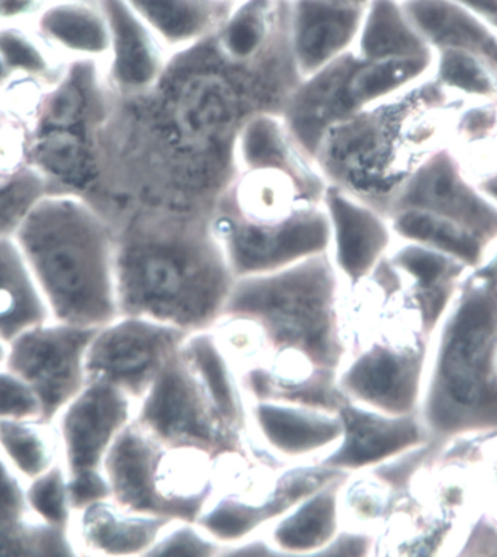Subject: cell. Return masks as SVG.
<instances>
[{
    "mask_svg": "<svg viewBox=\"0 0 497 557\" xmlns=\"http://www.w3.org/2000/svg\"><path fill=\"white\" fill-rule=\"evenodd\" d=\"M233 158L236 172H275L291 180L310 201L323 200L328 183L314 159L289 133L281 114L265 112L246 121L237 133Z\"/></svg>",
    "mask_w": 497,
    "mask_h": 557,
    "instance_id": "obj_19",
    "label": "cell"
},
{
    "mask_svg": "<svg viewBox=\"0 0 497 557\" xmlns=\"http://www.w3.org/2000/svg\"><path fill=\"white\" fill-rule=\"evenodd\" d=\"M419 417L439 450L497 437V248L467 272L432 335Z\"/></svg>",
    "mask_w": 497,
    "mask_h": 557,
    "instance_id": "obj_2",
    "label": "cell"
},
{
    "mask_svg": "<svg viewBox=\"0 0 497 557\" xmlns=\"http://www.w3.org/2000/svg\"><path fill=\"white\" fill-rule=\"evenodd\" d=\"M0 51L15 81L38 82L49 88L66 67L32 25H0Z\"/></svg>",
    "mask_w": 497,
    "mask_h": 557,
    "instance_id": "obj_30",
    "label": "cell"
},
{
    "mask_svg": "<svg viewBox=\"0 0 497 557\" xmlns=\"http://www.w3.org/2000/svg\"><path fill=\"white\" fill-rule=\"evenodd\" d=\"M447 106L435 81L419 82L403 92L357 112L324 136L314 161L328 184L386 210L399 188L434 149V115Z\"/></svg>",
    "mask_w": 497,
    "mask_h": 557,
    "instance_id": "obj_4",
    "label": "cell"
},
{
    "mask_svg": "<svg viewBox=\"0 0 497 557\" xmlns=\"http://www.w3.org/2000/svg\"><path fill=\"white\" fill-rule=\"evenodd\" d=\"M27 499L29 507L46 524L71 533L75 509L69 492V474L63 461L27 482Z\"/></svg>",
    "mask_w": 497,
    "mask_h": 557,
    "instance_id": "obj_31",
    "label": "cell"
},
{
    "mask_svg": "<svg viewBox=\"0 0 497 557\" xmlns=\"http://www.w3.org/2000/svg\"><path fill=\"white\" fill-rule=\"evenodd\" d=\"M349 474L335 478L271 524V543L284 556H313L338 534L340 491Z\"/></svg>",
    "mask_w": 497,
    "mask_h": 557,
    "instance_id": "obj_25",
    "label": "cell"
},
{
    "mask_svg": "<svg viewBox=\"0 0 497 557\" xmlns=\"http://www.w3.org/2000/svg\"><path fill=\"white\" fill-rule=\"evenodd\" d=\"M223 544L206 533L197 522L175 521L160 535L145 556H220Z\"/></svg>",
    "mask_w": 497,
    "mask_h": 557,
    "instance_id": "obj_32",
    "label": "cell"
},
{
    "mask_svg": "<svg viewBox=\"0 0 497 557\" xmlns=\"http://www.w3.org/2000/svg\"><path fill=\"white\" fill-rule=\"evenodd\" d=\"M387 259L400 276L406 305L419 330L431 339L470 268L440 250L410 242L390 250Z\"/></svg>",
    "mask_w": 497,
    "mask_h": 557,
    "instance_id": "obj_20",
    "label": "cell"
},
{
    "mask_svg": "<svg viewBox=\"0 0 497 557\" xmlns=\"http://www.w3.org/2000/svg\"><path fill=\"white\" fill-rule=\"evenodd\" d=\"M97 331L50 319L8 344L5 366L36 392L45 420L54 421L88 383L86 354Z\"/></svg>",
    "mask_w": 497,
    "mask_h": 557,
    "instance_id": "obj_12",
    "label": "cell"
},
{
    "mask_svg": "<svg viewBox=\"0 0 497 557\" xmlns=\"http://www.w3.org/2000/svg\"><path fill=\"white\" fill-rule=\"evenodd\" d=\"M353 50L365 60L435 58L401 0H371Z\"/></svg>",
    "mask_w": 497,
    "mask_h": 557,
    "instance_id": "obj_28",
    "label": "cell"
},
{
    "mask_svg": "<svg viewBox=\"0 0 497 557\" xmlns=\"http://www.w3.org/2000/svg\"><path fill=\"white\" fill-rule=\"evenodd\" d=\"M384 215L396 237L440 250L470 270L497 244V205L471 184L451 150L438 148L399 185Z\"/></svg>",
    "mask_w": 497,
    "mask_h": 557,
    "instance_id": "obj_6",
    "label": "cell"
},
{
    "mask_svg": "<svg viewBox=\"0 0 497 557\" xmlns=\"http://www.w3.org/2000/svg\"><path fill=\"white\" fill-rule=\"evenodd\" d=\"M375 535L371 531L340 529L338 534L313 556H369L375 548Z\"/></svg>",
    "mask_w": 497,
    "mask_h": 557,
    "instance_id": "obj_34",
    "label": "cell"
},
{
    "mask_svg": "<svg viewBox=\"0 0 497 557\" xmlns=\"http://www.w3.org/2000/svg\"><path fill=\"white\" fill-rule=\"evenodd\" d=\"M460 2L482 16L497 33V0H460Z\"/></svg>",
    "mask_w": 497,
    "mask_h": 557,
    "instance_id": "obj_38",
    "label": "cell"
},
{
    "mask_svg": "<svg viewBox=\"0 0 497 557\" xmlns=\"http://www.w3.org/2000/svg\"><path fill=\"white\" fill-rule=\"evenodd\" d=\"M76 556L71 533L40 520L29 507L27 482L0 456V557Z\"/></svg>",
    "mask_w": 497,
    "mask_h": 557,
    "instance_id": "obj_23",
    "label": "cell"
},
{
    "mask_svg": "<svg viewBox=\"0 0 497 557\" xmlns=\"http://www.w3.org/2000/svg\"><path fill=\"white\" fill-rule=\"evenodd\" d=\"M364 12L339 0H289V42L301 79L356 47Z\"/></svg>",
    "mask_w": 497,
    "mask_h": 557,
    "instance_id": "obj_21",
    "label": "cell"
},
{
    "mask_svg": "<svg viewBox=\"0 0 497 557\" xmlns=\"http://www.w3.org/2000/svg\"><path fill=\"white\" fill-rule=\"evenodd\" d=\"M174 522L129 511L107 498L75 511L71 537L76 556H145Z\"/></svg>",
    "mask_w": 497,
    "mask_h": 557,
    "instance_id": "obj_22",
    "label": "cell"
},
{
    "mask_svg": "<svg viewBox=\"0 0 497 557\" xmlns=\"http://www.w3.org/2000/svg\"><path fill=\"white\" fill-rule=\"evenodd\" d=\"M188 332L151 319L119 317L98 327L86 354L88 382L112 384L138 404Z\"/></svg>",
    "mask_w": 497,
    "mask_h": 557,
    "instance_id": "obj_13",
    "label": "cell"
},
{
    "mask_svg": "<svg viewBox=\"0 0 497 557\" xmlns=\"http://www.w3.org/2000/svg\"><path fill=\"white\" fill-rule=\"evenodd\" d=\"M7 352H8V344L5 343V341L0 338V366L5 364Z\"/></svg>",
    "mask_w": 497,
    "mask_h": 557,
    "instance_id": "obj_43",
    "label": "cell"
},
{
    "mask_svg": "<svg viewBox=\"0 0 497 557\" xmlns=\"http://www.w3.org/2000/svg\"><path fill=\"white\" fill-rule=\"evenodd\" d=\"M235 280L211 211L140 207L116 227L120 317L151 319L189 335L211 331Z\"/></svg>",
    "mask_w": 497,
    "mask_h": 557,
    "instance_id": "obj_1",
    "label": "cell"
},
{
    "mask_svg": "<svg viewBox=\"0 0 497 557\" xmlns=\"http://www.w3.org/2000/svg\"><path fill=\"white\" fill-rule=\"evenodd\" d=\"M322 205L331 228L328 255L348 287L373 274L390 253L395 233L386 215L347 189L328 184Z\"/></svg>",
    "mask_w": 497,
    "mask_h": 557,
    "instance_id": "obj_16",
    "label": "cell"
},
{
    "mask_svg": "<svg viewBox=\"0 0 497 557\" xmlns=\"http://www.w3.org/2000/svg\"><path fill=\"white\" fill-rule=\"evenodd\" d=\"M475 187L497 205V170L490 172V174L483 175Z\"/></svg>",
    "mask_w": 497,
    "mask_h": 557,
    "instance_id": "obj_39",
    "label": "cell"
},
{
    "mask_svg": "<svg viewBox=\"0 0 497 557\" xmlns=\"http://www.w3.org/2000/svg\"><path fill=\"white\" fill-rule=\"evenodd\" d=\"M338 413L343 437L318 460L328 469L362 472L431 443L419 413L388 414L349 399Z\"/></svg>",
    "mask_w": 497,
    "mask_h": 557,
    "instance_id": "obj_15",
    "label": "cell"
},
{
    "mask_svg": "<svg viewBox=\"0 0 497 557\" xmlns=\"http://www.w3.org/2000/svg\"><path fill=\"white\" fill-rule=\"evenodd\" d=\"M246 404L254 440L284 463L318 461L343 437L338 412L270 400Z\"/></svg>",
    "mask_w": 497,
    "mask_h": 557,
    "instance_id": "obj_17",
    "label": "cell"
},
{
    "mask_svg": "<svg viewBox=\"0 0 497 557\" xmlns=\"http://www.w3.org/2000/svg\"><path fill=\"white\" fill-rule=\"evenodd\" d=\"M467 548H473L470 555H479L480 548H486L484 555H492L490 548H496L497 553V530L495 527L488 525L486 520L475 522L473 531H471L469 539L462 546V552Z\"/></svg>",
    "mask_w": 497,
    "mask_h": 557,
    "instance_id": "obj_37",
    "label": "cell"
},
{
    "mask_svg": "<svg viewBox=\"0 0 497 557\" xmlns=\"http://www.w3.org/2000/svg\"><path fill=\"white\" fill-rule=\"evenodd\" d=\"M211 224L235 278L281 270L331 246L322 202L257 210L218 198Z\"/></svg>",
    "mask_w": 497,
    "mask_h": 557,
    "instance_id": "obj_9",
    "label": "cell"
},
{
    "mask_svg": "<svg viewBox=\"0 0 497 557\" xmlns=\"http://www.w3.org/2000/svg\"><path fill=\"white\" fill-rule=\"evenodd\" d=\"M170 47L187 49L218 32L239 0H125Z\"/></svg>",
    "mask_w": 497,
    "mask_h": 557,
    "instance_id": "obj_27",
    "label": "cell"
},
{
    "mask_svg": "<svg viewBox=\"0 0 497 557\" xmlns=\"http://www.w3.org/2000/svg\"><path fill=\"white\" fill-rule=\"evenodd\" d=\"M69 492L75 511L97 500L111 498L110 485L103 472L69 476Z\"/></svg>",
    "mask_w": 497,
    "mask_h": 557,
    "instance_id": "obj_35",
    "label": "cell"
},
{
    "mask_svg": "<svg viewBox=\"0 0 497 557\" xmlns=\"http://www.w3.org/2000/svg\"><path fill=\"white\" fill-rule=\"evenodd\" d=\"M339 2L347 3V5L365 8L370 5L371 0H339Z\"/></svg>",
    "mask_w": 497,
    "mask_h": 557,
    "instance_id": "obj_42",
    "label": "cell"
},
{
    "mask_svg": "<svg viewBox=\"0 0 497 557\" xmlns=\"http://www.w3.org/2000/svg\"><path fill=\"white\" fill-rule=\"evenodd\" d=\"M134 421L171 448H191L214 460L250 455V435L233 430L183 349L172 354L138 401Z\"/></svg>",
    "mask_w": 497,
    "mask_h": 557,
    "instance_id": "obj_10",
    "label": "cell"
},
{
    "mask_svg": "<svg viewBox=\"0 0 497 557\" xmlns=\"http://www.w3.org/2000/svg\"><path fill=\"white\" fill-rule=\"evenodd\" d=\"M51 0H0V25H32Z\"/></svg>",
    "mask_w": 497,
    "mask_h": 557,
    "instance_id": "obj_36",
    "label": "cell"
},
{
    "mask_svg": "<svg viewBox=\"0 0 497 557\" xmlns=\"http://www.w3.org/2000/svg\"><path fill=\"white\" fill-rule=\"evenodd\" d=\"M136 406L112 384L86 383L54 420L69 476L103 472L107 453L133 421Z\"/></svg>",
    "mask_w": 497,
    "mask_h": 557,
    "instance_id": "obj_14",
    "label": "cell"
},
{
    "mask_svg": "<svg viewBox=\"0 0 497 557\" xmlns=\"http://www.w3.org/2000/svg\"><path fill=\"white\" fill-rule=\"evenodd\" d=\"M343 474L349 473L318 461L281 465L252 455L223 457L215 486L231 490H215L197 524L222 544L241 542Z\"/></svg>",
    "mask_w": 497,
    "mask_h": 557,
    "instance_id": "obj_8",
    "label": "cell"
},
{
    "mask_svg": "<svg viewBox=\"0 0 497 557\" xmlns=\"http://www.w3.org/2000/svg\"><path fill=\"white\" fill-rule=\"evenodd\" d=\"M218 466L206 453L163 446L133 420L112 443L102 469L121 507L197 522L213 498Z\"/></svg>",
    "mask_w": 497,
    "mask_h": 557,
    "instance_id": "obj_7",
    "label": "cell"
},
{
    "mask_svg": "<svg viewBox=\"0 0 497 557\" xmlns=\"http://www.w3.org/2000/svg\"><path fill=\"white\" fill-rule=\"evenodd\" d=\"M101 2L111 33L103 62L107 79L121 97L146 92L158 84L174 53L125 0Z\"/></svg>",
    "mask_w": 497,
    "mask_h": 557,
    "instance_id": "obj_18",
    "label": "cell"
},
{
    "mask_svg": "<svg viewBox=\"0 0 497 557\" xmlns=\"http://www.w3.org/2000/svg\"><path fill=\"white\" fill-rule=\"evenodd\" d=\"M32 27L64 62H105L110 54V23L101 0H51Z\"/></svg>",
    "mask_w": 497,
    "mask_h": 557,
    "instance_id": "obj_24",
    "label": "cell"
},
{
    "mask_svg": "<svg viewBox=\"0 0 497 557\" xmlns=\"http://www.w3.org/2000/svg\"><path fill=\"white\" fill-rule=\"evenodd\" d=\"M55 321L101 327L120 317L116 231L86 198L42 196L14 235Z\"/></svg>",
    "mask_w": 497,
    "mask_h": 557,
    "instance_id": "obj_3",
    "label": "cell"
},
{
    "mask_svg": "<svg viewBox=\"0 0 497 557\" xmlns=\"http://www.w3.org/2000/svg\"><path fill=\"white\" fill-rule=\"evenodd\" d=\"M344 290L331 255H314L266 274L236 278L222 318L252 323L263 344L258 362L298 357L339 373L347 352L340 317Z\"/></svg>",
    "mask_w": 497,
    "mask_h": 557,
    "instance_id": "obj_5",
    "label": "cell"
},
{
    "mask_svg": "<svg viewBox=\"0 0 497 557\" xmlns=\"http://www.w3.org/2000/svg\"><path fill=\"white\" fill-rule=\"evenodd\" d=\"M12 121L10 112L5 110V107L0 106V136L7 133L11 128Z\"/></svg>",
    "mask_w": 497,
    "mask_h": 557,
    "instance_id": "obj_41",
    "label": "cell"
},
{
    "mask_svg": "<svg viewBox=\"0 0 497 557\" xmlns=\"http://www.w3.org/2000/svg\"><path fill=\"white\" fill-rule=\"evenodd\" d=\"M0 456L25 482L33 481L63 461L58 425L45 418L0 420Z\"/></svg>",
    "mask_w": 497,
    "mask_h": 557,
    "instance_id": "obj_29",
    "label": "cell"
},
{
    "mask_svg": "<svg viewBox=\"0 0 497 557\" xmlns=\"http://www.w3.org/2000/svg\"><path fill=\"white\" fill-rule=\"evenodd\" d=\"M51 313L14 236H0V338L10 344Z\"/></svg>",
    "mask_w": 497,
    "mask_h": 557,
    "instance_id": "obj_26",
    "label": "cell"
},
{
    "mask_svg": "<svg viewBox=\"0 0 497 557\" xmlns=\"http://www.w3.org/2000/svg\"><path fill=\"white\" fill-rule=\"evenodd\" d=\"M27 418H42L40 399L20 374L0 366V420Z\"/></svg>",
    "mask_w": 497,
    "mask_h": 557,
    "instance_id": "obj_33",
    "label": "cell"
},
{
    "mask_svg": "<svg viewBox=\"0 0 497 557\" xmlns=\"http://www.w3.org/2000/svg\"><path fill=\"white\" fill-rule=\"evenodd\" d=\"M434 51L435 82L469 97L497 99V33L460 0H401Z\"/></svg>",
    "mask_w": 497,
    "mask_h": 557,
    "instance_id": "obj_11",
    "label": "cell"
},
{
    "mask_svg": "<svg viewBox=\"0 0 497 557\" xmlns=\"http://www.w3.org/2000/svg\"><path fill=\"white\" fill-rule=\"evenodd\" d=\"M12 82H15V77L12 76L10 67L3 59L2 51H0V90L7 89L8 86H11Z\"/></svg>",
    "mask_w": 497,
    "mask_h": 557,
    "instance_id": "obj_40",
    "label": "cell"
},
{
    "mask_svg": "<svg viewBox=\"0 0 497 557\" xmlns=\"http://www.w3.org/2000/svg\"><path fill=\"white\" fill-rule=\"evenodd\" d=\"M0 236H7L5 233H3L2 227H0Z\"/></svg>",
    "mask_w": 497,
    "mask_h": 557,
    "instance_id": "obj_44",
    "label": "cell"
}]
</instances>
